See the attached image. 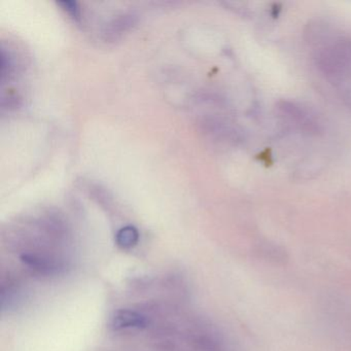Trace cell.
I'll use <instances>...</instances> for the list:
<instances>
[{
    "label": "cell",
    "mask_w": 351,
    "mask_h": 351,
    "mask_svg": "<svg viewBox=\"0 0 351 351\" xmlns=\"http://www.w3.org/2000/svg\"><path fill=\"white\" fill-rule=\"evenodd\" d=\"M138 231L133 226L122 228L116 235L117 244L123 250H130V248L134 247L138 242Z\"/></svg>",
    "instance_id": "4"
},
{
    "label": "cell",
    "mask_w": 351,
    "mask_h": 351,
    "mask_svg": "<svg viewBox=\"0 0 351 351\" xmlns=\"http://www.w3.org/2000/svg\"><path fill=\"white\" fill-rule=\"evenodd\" d=\"M317 65L328 77L338 79L351 67V42L340 40L328 45L317 55Z\"/></svg>",
    "instance_id": "2"
},
{
    "label": "cell",
    "mask_w": 351,
    "mask_h": 351,
    "mask_svg": "<svg viewBox=\"0 0 351 351\" xmlns=\"http://www.w3.org/2000/svg\"><path fill=\"white\" fill-rule=\"evenodd\" d=\"M147 322L136 330L112 332L106 351H229L221 332L209 322L176 306L145 305Z\"/></svg>",
    "instance_id": "1"
},
{
    "label": "cell",
    "mask_w": 351,
    "mask_h": 351,
    "mask_svg": "<svg viewBox=\"0 0 351 351\" xmlns=\"http://www.w3.org/2000/svg\"><path fill=\"white\" fill-rule=\"evenodd\" d=\"M59 3L63 5V8H64L73 18L79 17V9H77V3H73V1H61V3Z\"/></svg>",
    "instance_id": "5"
},
{
    "label": "cell",
    "mask_w": 351,
    "mask_h": 351,
    "mask_svg": "<svg viewBox=\"0 0 351 351\" xmlns=\"http://www.w3.org/2000/svg\"><path fill=\"white\" fill-rule=\"evenodd\" d=\"M281 114L300 130L307 133L319 131L320 125L310 110L295 102L283 101L279 106Z\"/></svg>",
    "instance_id": "3"
}]
</instances>
